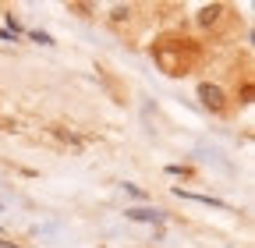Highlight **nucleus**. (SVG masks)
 I'll use <instances>...</instances> for the list:
<instances>
[{"mask_svg": "<svg viewBox=\"0 0 255 248\" xmlns=\"http://www.w3.org/2000/svg\"><path fill=\"white\" fill-rule=\"evenodd\" d=\"M152 60L163 75L184 78L202 64V46L195 39H188V36H167V39H159L152 46Z\"/></svg>", "mask_w": 255, "mask_h": 248, "instance_id": "nucleus-1", "label": "nucleus"}, {"mask_svg": "<svg viewBox=\"0 0 255 248\" xmlns=\"http://www.w3.org/2000/svg\"><path fill=\"white\" fill-rule=\"evenodd\" d=\"M199 100H202V107L213 110V114H223V110H227V100H223V92H220L216 85H209V82L199 85Z\"/></svg>", "mask_w": 255, "mask_h": 248, "instance_id": "nucleus-2", "label": "nucleus"}, {"mask_svg": "<svg viewBox=\"0 0 255 248\" xmlns=\"http://www.w3.org/2000/svg\"><path fill=\"white\" fill-rule=\"evenodd\" d=\"M128 220H138V224H163V213L152 209V206H135V209H124Z\"/></svg>", "mask_w": 255, "mask_h": 248, "instance_id": "nucleus-3", "label": "nucleus"}, {"mask_svg": "<svg viewBox=\"0 0 255 248\" xmlns=\"http://www.w3.org/2000/svg\"><path fill=\"white\" fill-rule=\"evenodd\" d=\"M220 11H223V7H202V11H199V21H202V25H209V21H216V14H220Z\"/></svg>", "mask_w": 255, "mask_h": 248, "instance_id": "nucleus-4", "label": "nucleus"}, {"mask_svg": "<svg viewBox=\"0 0 255 248\" xmlns=\"http://www.w3.org/2000/svg\"><path fill=\"white\" fill-rule=\"evenodd\" d=\"M32 39H36V43H43V46H53V39L46 36V32H39V28H32V32H28Z\"/></svg>", "mask_w": 255, "mask_h": 248, "instance_id": "nucleus-5", "label": "nucleus"}, {"mask_svg": "<svg viewBox=\"0 0 255 248\" xmlns=\"http://www.w3.org/2000/svg\"><path fill=\"white\" fill-rule=\"evenodd\" d=\"M0 39H14V36H11V32H4V28H0Z\"/></svg>", "mask_w": 255, "mask_h": 248, "instance_id": "nucleus-6", "label": "nucleus"}, {"mask_svg": "<svg viewBox=\"0 0 255 248\" xmlns=\"http://www.w3.org/2000/svg\"><path fill=\"white\" fill-rule=\"evenodd\" d=\"M0 248H11V245H0Z\"/></svg>", "mask_w": 255, "mask_h": 248, "instance_id": "nucleus-7", "label": "nucleus"}]
</instances>
